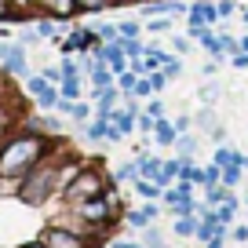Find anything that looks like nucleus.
<instances>
[{
	"label": "nucleus",
	"mask_w": 248,
	"mask_h": 248,
	"mask_svg": "<svg viewBox=\"0 0 248 248\" xmlns=\"http://www.w3.org/2000/svg\"><path fill=\"white\" fill-rule=\"evenodd\" d=\"M51 142L44 132L30 128L26 121H18L4 139H0V179L4 183H18L30 168H37L47 154H51Z\"/></svg>",
	"instance_id": "obj_1"
},
{
	"label": "nucleus",
	"mask_w": 248,
	"mask_h": 248,
	"mask_svg": "<svg viewBox=\"0 0 248 248\" xmlns=\"http://www.w3.org/2000/svg\"><path fill=\"white\" fill-rule=\"evenodd\" d=\"M62 150H66V142H62V139L51 142V154H47L37 168H30L22 179H18L15 194H18V201H22L26 208H44V204L62 190V183H59V164L66 161V157H59Z\"/></svg>",
	"instance_id": "obj_2"
},
{
	"label": "nucleus",
	"mask_w": 248,
	"mask_h": 248,
	"mask_svg": "<svg viewBox=\"0 0 248 248\" xmlns=\"http://www.w3.org/2000/svg\"><path fill=\"white\" fill-rule=\"evenodd\" d=\"M109 186H117V179L106 175L99 164H80V171L62 186V197H66V204H77V201H88V197H102Z\"/></svg>",
	"instance_id": "obj_3"
},
{
	"label": "nucleus",
	"mask_w": 248,
	"mask_h": 248,
	"mask_svg": "<svg viewBox=\"0 0 248 248\" xmlns=\"http://www.w3.org/2000/svg\"><path fill=\"white\" fill-rule=\"evenodd\" d=\"M40 241H44L47 248H99L95 237H88V233L73 230V226H66V223L44 226V230H40Z\"/></svg>",
	"instance_id": "obj_4"
},
{
	"label": "nucleus",
	"mask_w": 248,
	"mask_h": 248,
	"mask_svg": "<svg viewBox=\"0 0 248 248\" xmlns=\"http://www.w3.org/2000/svg\"><path fill=\"white\" fill-rule=\"evenodd\" d=\"M26 95H30V102L37 109H55L59 106V84L44 80V73H40V77H26Z\"/></svg>",
	"instance_id": "obj_5"
},
{
	"label": "nucleus",
	"mask_w": 248,
	"mask_h": 248,
	"mask_svg": "<svg viewBox=\"0 0 248 248\" xmlns=\"http://www.w3.org/2000/svg\"><path fill=\"white\" fill-rule=\"evenodd\" d=\"M0 70H4V73H8V80L11 77H30V59H26V44H18V40H15V44H11V51H8V59H4V62H0Z\"/></svg>",
	"instance_id": "obj_6"
},
{
	"label": "nucleus",
	"mask_w": 248,
	"mask_h": 248,
	"mask_svg": "<svg viewBox=\"0 0 248 248\" xmlns=\"http://www.w3.org/2000/svg\"><path fill=\"white\" fill-rule=\"evenodd\" d=\"M18 109H22V99H18L15 92H11V95H0V139H4V135L18 124Z\"/></svg>",
	"instance_id": "obj_7"
},
{
	"label": "nucleus",
	"mask_w": 248,
	"mask_h": 248,
	"mask_svg": "<svg viewBox=\"0 0 248 248\" xmlns=\"http://www.w3.org/2000/svg\"><path fill=\"white\" fill-rule=\"evenodd\" d=\"M40 11L51 15L59 26H66L73 15H80V11H77V0H44V8H40Z\"/></svg>",
	"instance_id": "obj_8"
},
{
	"label": "nucleus",
	"mask_w": 248,
	"mask_h": 248,
	"mask_svg": "<svg viewBox=\"0 0 248 248\" xmlns=\"http://www.w3.org/2000/svg\"><path fill=\"white\" fill-rule=\"evenodd\" d=\"M212 161H216L219 168H230V164H241V168H248V157H245V154H237V150H233V146H223V142H219V146H216V154H212Z\"/></svg>",
	"instance_id": "obj_9"
},
{
	"label": "nucleus",
	"mask_w": 248,
	"mask_h": 248,
	"mask_svg": "<svg viewBox=\"0 0 248 248\" xmlns=\"http://www.w3.org/2000/svg\"><path fill=\"white\" fill-rule=\"evenodd\" d=\"M154 139H157V146H175V139H179L175 121H168V117H157V124H154Z\"/></svg>",
	"instance_id": "obj_10"
},
{
	"label": "nucleus",
	"mask_w": 248,
	"mask_h": 248,
	"mask_svg": "<svg viewBox=\"0 0 248 248\" xmlns=\"http://www.w3.org/2000/svg\"><path fill=\"white\" fill-rule=\"evenodd\" d=\"M109 128H113V121H109L106 113H95L92 121H88L84 135H88V139H92V142H102V139H106V135H109Z\"/></svg>",
	"instance_id": "obj_11"
},
{
	"label": "nucleus",
	"mask_w": 248,
	"mask_h": 248,
	"mask_svg": "<svg viewBox=\"0 0 248 248\" xmlns=\"http://www.w3.org/2000/svg\"><path fill=\"white\" fill-rule=\"evenodd\" d=\"M135 161H139V175H142V179H154V183L161 179V168H164L161 157H154V154H146V150H142Z\"/></svg>",
	"instance_id": "obj_12"
},
{
	"label": "nucleus",
	"mask_w": 248,
	"mask_h": 248,
	"mask_svg": "<svg viewBox=\"0 0 248 248\" xmlns=\"http://www.w3.org/2000/svg\"><path fill=\"white\" fill-rule=\"evenodd\" d=\"M197 226H201V216H175V237H194Z\"/></svg>",
	"instance_id": "obj_13"
},
{
	"label": "nucleus",
	"mask_w": 248,
	"mask_h": 248,
	"mask_svg": "<svg viewBox=\"0 0 248 248\" xmlns=\"http://www.w3.org/2000/svg\"><path fill=\"white\" fill-rule=\"evenodd\" d=\"M216 219H219V226H230L233 219H237V201H233V197H226L223 204H216Z\"/></svg>",
	"instance_id": "obj_14"
},
{
	"label": "nucleus",
	"mask_w": 248,
	"mask_h": 248,
	"mask_svg": "<svg viewBox=\"0 0 248 248\" xmlns=\"http://www.w3.org/2000/svg\"><path fill=\"white\" fill-rule=\"evenodd\" d=\"M55 26H59V22H55L51 15H44V11H40V15L33 18V30L40 33V40H51V37H55Z\"/></svg>",
	"instance_id": "obj_15"
},
{
	"label": "nucleus",
	"mask_w": 248,
	"mask_h": 248,
	"mask_svg": "<svg viewBox=\"0 0 248 248\" xmlns=\"http://www.w3.org/2000/svg\"><path fill=\"white\" fill-rule=\"evenodd\" d=\"M59 99H66V102H77L80 99V77H66L59 84Z\"/></svg>",
	"instance_id": "obj_16"
},
{
	"label": "nucleus",
	"mask_w": 248,
	"mask_h": 248,
	"mask_svg": "<svg viewBox=\"0 0 248 248\" xmlns=\"http://www.w3.org/2000/svg\"><path fill=\"white\" fill-rule=\"evenodd\" d=\"M219 186H223V183H212V186H204V204H208V208H216V204H223L226 197H230L226 190H219Z\"/></svg>",
	"instance_id": "obj_17"
},
{
	"label": "nucleus",
	"mask_w": 248,
	"mask_h": 248,
	"mask_svg": "<svg viewBox=\"0 0 248 248\" xmlns=\"http://www.w3.org/2000/svg\"><path fill=\"white\" fill-rule=\"evenodd\" d=\"M121 47L128 59H139V55H146V44H142L139 37H121Z\"/></svg>",
	"instance_id": "obj_18"
},
{
	"label": "nucleus",
	"mask_w": 248,
	"mask_h": 248,
	"mask_svg": "<svg viewBox=\"0 0 248 248\" xmlns=\"http://www.w3.org/2000/svg\"><path fill=\"white\" fill-rule=\"evenodd\" d=\"M113 179H117V183H135V179H139V161H128V164H121Z\"/></svg>",
	"instance_id": "obj_19"
},
{
	"label": "nucleus",
	"mask_w": 248,
	"mask_h": 248,
	"mask_svg": "<svg viewBox=\"0 0 248 248\" xmlns=\"http://www.w3.org/2000/svg\"><path fill=\"white\" fill-rule=\"evenodd\" d=\"M146 33H168L171 30V15H154V18H146Z\"/></svg>",
	"instance_id": "obj_20"
},
{
	"label": "nucleus",
	"mask_w": 248,
	"mask_h": 248,
	"mask_svg": "<svg viewBox=\"0 0 248 248\" xmlns=\"http://www.w3.org/2000/svg\"><path fill=\"white\" fill-rule=\"evenodd\" d=\"M124 219H128V226H135V230H146V226L154 223V219H150V216H146L142 208H132V212H124Z\"/></svg>",
	"instance_id": "obj_21"
},
{
	"label": "nucleus",
	"mask_w": 248,
	"mask_h": 248,
	"mask_svg": "<svg viewBox=\"0 0 248 248\" xmlns=\"http://www.w3.org/2000/svg\"><path fill=\"white\" fill-rule=\"evenodd\" d=\"M22 11L15 8V0H0V22H18Z\"/></svg>",
	"instance_id": "obj_22"
},
{
	"label": "nucleus",
	"mask_w": 248,
	"mask_h": 248,
	"mask_svg": "<svg viewBox=\"0 0 248 248\" xmlns=\"http://www.w3.org/2000/svg\"><path fill=\"white\" fill-rule=\"evenodd\" d=\"M175 146H179V157H194V150H197V139H194L190 132H186V135H179V139H175Z\"/></svg>",
	"instance_id": "obj_23"
},
{
	"label": "nucleus",
	"mask_w": 248,
	"mask_h": 248,
	"mask_svg": "<svg viewBox=\"0 0 248 248\" xmlns=\"http://www.w3.org/2000/svg\"><path fill=\"white\" fill-rule=\"evenodd\" d=\"M164 73H168V80H175V77H183V55H171L168 62L161 66Z\"/></svg>",
	"instance_id": "obj_24"
},
{
	"label": "nucleus",
	"mask_w": 248,
	"mask_h": 248,
	"mask_svg": "<svg viewBox=\"0 0 248 248\" xmlns=\"http://www.w3.org/2000/svg\"><path fill=\"white\" fill-rule=\"evenodd\" d=\"M219 95H223V88H219V84H212V77H208V84H201V102H204V106H212V102H216Z\"/></svg>",
	"instance_id": "obj_25"
},
{
	"label": "nucleus",
	"mask_w": 248,
	"mask_h": 248,
	"mask_svg": "<svg viewBox=\"0 0 248 248\" xmlns=\"http://www.w3.org/2000/svg\"><path fill=\"white\" fill-rule=\"evenodd\" d=\"M117 30H121V37H139L146 26L142 22H135V18H124V22H117Z\"/></svg>",
	"instance_id": "obj_26"
},
{
	"label": "nucleus",
	"mask_w": 248,
	"mask_h": 248,
	"mask_svg": "<svg viewBox=\"0 0 248 248\" xmlns=\"http://www.w3.org/2000/svg\"><path fill=\"white\" fill-rule=\"evenodd\" d=\"M241 171H245L241 164H230V168H223V179H219V183H223V186H237L241 183Z\"/></svg>",
	"instance_id": "obj_27"
},
{
	"label": "nucleus",
	"mask_w": 248,
	"mask_h": 248,
	"mask_svg": "<svg viewBox=\"0 0 248 248\" xmlns=\"http://www.w3.org/2000/svg\"><path fill=\"white\" fill-rule=\"evenodd\" d=\"M95 30H99L102 40H121V30H117V22H99Z\"/></svg>",
	"instance_id": "obj_28"
},
{
	"label": "nucleus",
	"mask_w": 248,
	"mask_h": 248,
	"mask_svg": "<svg viewBox=\"0 0 248 248\" xmlns=\"http://www.w3.org/2000/svg\"><path fill=\"white\" fill-rule=\"evenodd\" d=\"M132 95H135V99H146V95H154V84H150V77H139V80H135Z\"/></svg>",
	"instance_id": "obj_29"
},
{
	"label": "nucleus",
	"mask_w": 248,
	"mask_h": 248,
	"mask_svg": "<svg viewBox=\"0 0 248 248\" xmlns=\"http://www.w3.org/2000/svg\"><path fill=\"white\" fill-rule=\"evenodd\" d=\"M212 4H216V15H219V18H230L233 11H237V4H233V0H212Z\"/></svg>",
	"instance_id": "obj_30"
},
{
	"label": "nucleus",
	"mask_w": 248,
	"mask_h": 248,
	"mask_svg": "<svg viewBox=\"0 0 248 248\" xmlns=\"http://www.w3.org/2000/svg\"><path fill=\"white\" fill-rule=\"evenodd\" d=\"M154 124H157V117H150V113H139V117H135V128H139V132H146V135H154Z\"/></svg>",
	"instance_id": "obj_31"
},
{
	"label": "nucleus",
	"mask_w": 248,
	"mask_h": 248,
	"mask_svg": "<svg viewBox=\"0 0 248 248\" xmlns=\"http://www.w3.org/2000/svg\"><path fill=\"white\" fill-rule=\"evenodd\" d=\"M109 0H77V11H102Z\"/></svg>",
	"instance_id": "obj_32"
},
{
	"label": "nucleus",
	"mask_w": 248,
	"mask_h": 248,
	"mask_svg": "<svg viewBox=\"0 0 248 248\" xmlns=\"http://www.w3.org/2000/svg\"><path fill=\"white\" fill-rule=\"evenodd\" d=\"M194 121H197V124H204V132H212V128H216V113H212V109H201Z\"/></svg>",
	"instance_id": "obj_33"
},
{
	"label": "nucleus",
	"mask_w": 248,
	"mask_h": 248,
	"mask_svg": "<svg viewBox=\"0 0 248 248\" xmlns=\"http://www.w3.org/2000/svg\"><path fill=\"white\" fill-rule=\"evenodd\" d=\"M62 73H66V77H80V66H77V59H70V55H66V59H62Z\"/></svg>",
	"instance_id": "obj_34"
},
{
	"label": "nucleus",
	"mask_w": 248,
	"mask_h": 248,
	"mask_svg": "<svg viewBox=\"0 0 248 248\" xmlns=\"http://www.w3.org/2000/svg\"><path fill=\"white\" fill-rule=\"evenodd\" d=\"M230 241H237V245H248V223H245V226H230Z\"/></svg>",
	"instance_id": "obj_35"
},
{
	"label": "nucleus",
	"mask_w": 248,
	"mask_h": 248,
	"mask_svg": "<svg viewBox=\"0 0 248 248\" xmlns=\"http://www.w3.org/2000/svg\"><path fill=\"white\" fill-rule=\"evenodd\" d=\"M171 51L175 55H190V40L186 37H171Z\"/></svg>",
	"instance_id": "obj_36"
},
{
	"label": "nucleus",
	"mask_w": 248,
	"mask_h": 248,
	"mask_svg": "<svg viewBox=\"0 0 248 248\" xmlns=\"http://www.w3.org/2000/svg\"><path fill=\"white\" fill-rule=\"evenodd\" d=\"M216 73H219V59H208V62L201 66V77L208 80V77H216Z\"/></svg>",
	"instance_id": "obj_37"
},
{
	"label": "nucleus",
	"mask_w": 248,
	"mask_h": 248,
	"mask_svg": "<svg viewBox=\"0 0 248 248\" xmlns=\"http://www.w3.org/2000/svg\"><path fill=\"white\" fill-rule=\"evenodd\" d=\"M190 124H194V117H186V113H183V117H175V132H179V135H186V132H190Z\"/></svg>",
	"instance_id": "obj_38"
},
{
	"label": "nucleus",
	"mask_w": 248,
	"mask_h": 248,
	"mask_svg": "<svg viewBox=\"0 0 248 248\" xmlns=\"http://www.w3.org/2000/svg\"><path fill=\"white\" fill-rule=\"evenodd\" d=\"M146 113H150V117H164V102H161V99H150Z\"/></svg>",
	"instance_id": "obj_39"
},
{
	"label": "nucleus",
	"mask_w": 248,
	"mask_h": 248,
	"mask_svg": "<svg viewBox=\"0 0 248 248\" xmlns=\"http://www.w3.org/2000/svg\"><path fill=\"white\" fill-rule=\"evenodd\" d=\"M109 248H146V245H139V241H124V237H117V241H109Z\"/></svg>",
	"instance_id": "obj_40"
},
{
	"label": "nucleus",
	"mask_w": 248,
	"mask_h": 248,
	"mask_svg": "<svg viewBox=\"0 0 248 248\" xmlns=\"http://www.w3.org/2000/svg\"><path fill=\"white\" fill-rule=\"evenodd\" d=\"M11 44H15V40H0V62L8 59V51H11Z\"/></svg>",
	"instance_id": "obj_41"
},
{
	"label": "nucleus",
	"mask_w": 248,
	"mask_h": 248,
	"mask_svg": "<svg viewBox=\"0 0 248 248\" xmlns=\"http://www.w3.org/2000/svg\"><path fill=\"white\" fill-rule=\"evenodd\" d=\"M142 212H146L150 219H157V201H150V204H142Z\"/></svg>",
	"instance_id": "obj_42"
},
{
	"label": "nucleus",
	"mask_w": 248,
	"mask_h": 248,
	"mask_svg": "<svg viewBox=\"0 0 248 248\" xmlns=\"http://www.w3.org/2000/svg\"><path fill=\"white\" fill-rule=\"evenodd\" d=\"M15 8L18 11H33V0H15Z\"/></svg>",
	"instance_id": "obj_43"
},
{
	"label": "nucleus",
	"mask_w": 248,
	"mask_h": 248,
	"mask_svg": "<svg viewBox=\"0 0 248 248\" xmlns=\"http://www.w3.org/2000/svg\"><path fill=\"white\" fill-rule=\"evenodd\" d=\"M18 248H47V245H44V241H22Z\"/></svg>",
	"instance_id": "obj_44"
},
{
	"label": "nucleus",
	"mask_w": 248,
	"mask_h": 248,
	"mask_svg": "<svg viewBox=\"0 0 248 248\" xmlns=\"http://www.w3.org/2000/svg\"><path fill=\"white\" fill-rule=\"evenodd\" d=\"M241 51L248 55V33H245V37H241Z\"/></svg>",
	"instance_id": "obj_45"
},
{
	"label": "nucleus",
	"mask_w": 248,
	"mask_h": 248,
	"mask_svg": "<svg viewBox=\"0 0 248 248\" xmlns=\"http://www.w3.org/2000/svg\"><path fill=\"white\" fill-rule=\"evenodd\" d=\"M4 77H8V73H4V70H0V95H4Z\"/></svg>",
	"instance_id": "obj_46"
},
{
	"label": "nucleus",
	"mask_w": 248,
	"mask_h": 248,
	"mask_svg": "<svg viewBox=\"0 0 248 248\" xmlns=\"http://www.w3.org/2000/svg\"><path fill=\"white\" fill-rule=\"evenodd\" d=\"M33 8H37V11H40V8H44V0H33Z\"/></svg>",
	"instance_id": "obj_47"
}]
</instances>
